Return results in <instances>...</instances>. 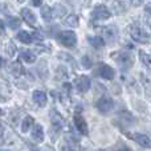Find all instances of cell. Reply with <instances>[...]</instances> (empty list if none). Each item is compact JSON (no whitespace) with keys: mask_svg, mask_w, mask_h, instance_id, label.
Returning <instances> with one entry per match:
<instances>
[{"mask_svg":"<svg viewBox=\"0 0 151 151\" xmlns=\"http://www.w3.org/2000/svg\"><path fill=\"white\" fill-rule=\"evenodd\" d=\"M111 57L117 61V64L122 70H129L134 64V56L129 50H119L117 53H113Z\"/></svg>","mask_w":151,"mask_h":151,"instance_id":"cell-1","label":"cell"},{"mask_svg":"<svg viewBox=\"0 0 151 151\" xmlns=\"http://www.w3.org/2000/svg\"><path fill=\"white\" fill-rule=\"evenodd\" d=\"M129 32H130V36H131V39H133L134 41L141 42V44H146V42L150 41L149 33H147V32L145 31L142 27H139V25H131L130 29H129Z\"/></svg>","mask_w":151,"mask_h":151,"instance_id":"cell-2","label":"cell"},{"mask_svg":"<svg viewBox=\"0 0 151 151\" xmlns=\"http://www.w3.org/2000/svg\"><path fill=\"white\" fill-rule=\"evenodd\" d=\"M60 42L66 48H73L77 44V36L73 31H63L58 35Z\"/></svg>","mask_w":151,"mask_h":151,"instance_id":"cell-3","label":"cell"},{"mask_svg":"<svg viewBox=\"0 0 151 151\" xmlns=\"http://www.w3.org/2000/svg\"><path fill=\"white\" fill-rule=\"evenodd\" d=\"M111 16V13H110V11L107 9L105 5L102 4H98L94 7V9L91 11V19H94V20H107V19Z\"/></svg>","mask_w":151,"mask_h":151,"instance_id":"cell-4","label":"cell"},{"mask_svg":"<svg viewBox=\"0 0 151 151\" xmlns=\"http://www.w3.org/2000/svg\"><path fill=\"white\" fill-rule=\"evenodd\" d=\"M102 37L104 40H107L109 42L115 41L118 37V28L115 25H106L102 28Z\"/></svg>","mask_w":151,"mask_h":151,"instance_id":"cell-5","label":"cell"},{"mask_svg":"<svg viewBox=\"0 0 151 151\" xmlns=\"http://www.w3.org/2000/svg\"><path fill=\"white\" fill-rule=\"evenodd\" d=\"M113 106H114V102H113V99L109 98V97H102V98L97 102V109H98V111L102 113V114H107V113L113 109Z\"/></svg>","mask_w":151,"mask_h":151,"instance_id":"cell-6","label":"cell"},{"mask_svg":"<svg viewBox=\"0 0 151 151\" xmlns=\"http://www.w3.org/2000/svg\"><path fill=\"white\" fill-rule=\"evenodd\" d=\"M97 74L102 77L104 80H113L114 78V69L111 66L106 65V64H99L98 69H97Z\"/></svg>","mask_w":151,"mask_h":151,"instance_id":"cell-7","label":"cell"},{"mask_svg":"<svg viewBox=\"0 0 151 151\" xmlns=\"http://www.w3.org/2000/svg\"><path fill=\"white\" fill-rule=\"evenodd\" d=\"M74 126H76V129H77L78 131H80L81 134H83V135H86L88 134V125H86V122H85V119H83V117L80 114V113H76L74 114Z\"/></svg>","mask_w":151,"mask_h":151,"instance_id":"cell-8","label":"cell"},{"mask_svg":"<svg viewBox=\"0 0 151 151\" xmlns=\"http://www.w3.org/2000/svg\"><path fill=\"white\" fill-rule=\"evenodd\" d=\"M90 85H91V81L88 76H81V77H78L77 80H76V86H77V89L80 91H82V93H86V91L90 89Z\"/></svg>","mask_w":151,"mask_h":151,"instance_id":"cell-9","label":"cell"},{"mask_svg":"<svg viewBox=\"0 0 151 151\" xmlns=\"http://www.w3.org/2000/svg\"><path fill=\"white\" fill-rule=\"evenodd\" d=\"M32 98H33L35 104L37 105L39 107H44L45 105H47V94H45V91L42 90H35L33 94H32Z\"/></svg>","mask_w":151,"mask_h":151,"instance_id":"cell-10","label":"cell"},{"mask_svg":"<svg viewBox=\"0 0 151 151\" xmlns=\"http://www.w3.org/2000/svg\"><path fill=\"white\" fill-rule=\"evenodd\" d=\"M21 16H23V19L25 20V23H28L29 25H32V27L36 25L37 17L29 8H23V9H21Z\"/></svg>","mask_w":151,"mask_h":151,"instance_id":"cell-11","label":"cell"},{"mask_svg":"<svg viewBox=\"0 0 151 151\" xmlns=\"http://www.w3.org/2000/svg\"><path fill=\"white\" fill-rule=\"evenodd\" d=\"M63 118H61V115L58 114L57 111H55V110H52L50 111V125H52L53 130L58 131L61 127H63Z\"/></svg>","mask_w":151,"mask_h":151,"instance_id":"cell-12","label":"cell"},{"mask_svg":"<svg viewBox=\"0 0 151 151\" xmlns=\"http://www.w3.org/2000/svg\"><path fill=\"white\" fill-rule=\"evenodd\" d=\"M31 137L35 142L40 143V142L44 141V130H42L41 125H33V130L31 133Z\"/></svg>","mask_w":151,"mask_h":151,"instance_id":"cell-13","label":"cell"},{"mask_svg":"<svg viewBox=\"0 0 151 151\" xmlns=\"http://www.w3.org/2000/svg\"><path fill=\"white\" fill-rule=\"evenodd\" d=\"M133 139L139 145V146L145 147V149H150L151 147V141L147 135L145 134H134L133 135Z\"/></svg>","mask_w":151,"mask_h":151,"instance_id":"cell-14","label":"cell"},{"mask_svg":"<svg viewBox=\"0 0 151 151\" xmlns=\"http://www.w3.org/2000/svg\"><path fill=\"white\" fill-rule=\"evenodd\" d=\"M125 12H127V5L123 0H115L113 3V13L115 15H123Z\"/></svg>","mask_w":151,"mask_h":151,"instance_id":"cell-15","label":"cell"},{"mask_svg":"<svg viewBox=\"0 0 151 151\" xmlns=\"http://www.w3.org/2000/svg\"><path fill=\"white\" fill-rule=\"evenodd\" d=\"M11 96H12V93H11L9 86L5 82H0V101L5 102L7 99L11 98Z\"/></svg>","mask_w":151,"mask_h":151,"instance_id":"cell-16","label":"cell"},{"mask_svg":"<svg viewBox=\"0 0 151 151\" xmlns=\"http://www.w3.org/2000/svg\"><path fill=\"white\" fill-rule=\"evenodd\" d=\"M40 13H41V17L45 23H50L53 19V13H52V8L49 5H42L41 9H40Z\"/></svg>","mask_w":151,"mask_h":151,"instance_id":"cell-17","label":"cell"},{"mask_svg":"<svg viewBox=\"0 0 151 151\" xmlns=\"http://www.w3.org/2000/svg\"><path fill=\"white\" fill-rule=\"evenodd\" d=\"M88 41L96 49H99V48H102L105 45V40L102 36H90V37H88Z\"/></svg>","mask_w":151,"mask_h":151,"instance_id":"cell-18","label":"cell"},{"mask_svg":"<svg viewBox=\"0 0 151 151\" xmlns=\"http://www.w3.org/2000/svg\"><path fill=\"white\" fill-rule=\"evenodd\" d=\"M118 118H119V121L123 123L125 126H130L131 123L134 122V117L131 115V113L130 111H121L119 113V115H118Z\"/></svg>","mask_w":151,"mask_h":151,"instance_id":"cell-19","label":"cell"},{"mask_svg":"<svg viewBox=\"0 0 151 151\" xmlns=\"http://www.w3.org/2000/svg\"><path fill=\"white\" fill-rule=\"evenodd\" d=\"M9 72H11V74H12L13 77H20V76L24 73V68L21 66L20 63L15 61V63H12L9 65Z\"/></svg>","mask_w":151,"mask_h":151,"instance_id":"cell-20","label":"cell"},{"mask_svg":"<svg viewBox=\"0 0 151 151\" xmlns=\"http://www.w3.org/2000/svg\"><path fill=\"white\" fill-rule=\"evenodd\" d=\"M20 58H23V60L28 64H33L35 61H36V56H35V53L32 52V50H28V49L21 50Z\"/></svg>","mask_w":151,"mask_h":151,"instance_id":"cell-21","label":"cell"},{"mask_svg":"<svg viewBox=\"0 0 151 151\" xmlns=\"http://www.w3.org/2000/svg\"><path fill=\"white\" fill-rule=\"evenodd\" d=\"M52 13H53V16H55V17H63V16H65L66 15V8L64 7L63 4H55L52 7Z\"/></svg>","mask_w":151,"mask_h":151,"instance_id":"cell-22","label":"cell"},{"mask_svg":"<svg viewBox=\"0 0 151 151\" xmlns=\"http://www.w3.org/2000/svg\"><path fill=\"white\" fill-rule=\"evenodd\" d=\"M33 125H35V119L28 115V117H25L23 119V122H21V131H23V133H28Z\"/></svg>","mask_w":151,"mask_h":151,"instance_id":"cell-23","label":"cell"},{"mask_svg":"<svg viewBox=\"0 0 151 151\" xmlns=\"http://www.w3.org/2000/svg\"><path fill=\"white\" fill-rule=\"evenodd\" d=\"M16 37H17V40L20 42H23V44H31L32 42V36L28 33V32H25V31H20L17 35H16Z\"/></svg>","mask_w":151,"mask_h":151,"instance_id":"cell-24","label":"cell"},{"mask_svg":"<svg viewBox=\"0 0 151 151\" xmlns=\"http://www.w3.org/2000/svg\"><path fill=\"white\" fill-rule=\"evenodd\" d=\"M139 57H141L142 64H143L147 69H150V70H151V56L149 55V53L141 50V52H139Z\"/></svg>","mask_w":151,"mask_h":151,"instance_id":"cell-25","label":"cell"},{"mask_svg":"<svg viewBox=\"0 0 151 151\" xmlns=\"http://www.w3.org/2000/svg\"><path fill=\"white\" fill-rule=\"evenodd\" d=\"M20 19H17V17H13V16H8L7 17V25L11 29H16V28H19L20 27Z\"/></svg>","mask_w":151,"mask_h":151,"instance_id":"cell-26","label":"cell"},{"mask_svg":"<svg viewBox=\"0 0 151 151\" xmlns=\"http://www.w3.org/2000/svg\"><path fill=\"white\" fill-rule=\"evenodd\" d=\"M64 23H65L66 27H73V28H76V27H78V17L76 15H70L65 19Z\"/></svg>","mask_w":151,"mask_h":151,"instance_id":"cell-27","label":"cell"},{"mask_svg":"<svg viewBox=\"0 0 151 151\" xmlns=\"http://www.w3.org/2000/svg\"><path fill=\"white\" fill-rule=\"evenodd\" d=\"M81 64H82L83 68L90 69L91 65H93V60H91V57H89V56H83V57L81 58Z\"/></svg>","mask_w":151,"mask_h":151,"instance_id":"cell-28","label":"cell"},{"mask_svg":"<svg viewBox=\"0 0 151 151\" xmlns=\"http://www.w3.org/2000/svg\"><path fill=\"white\" fill-rule=\"evenodd\" d=\"M5 52H7V55L9 56V57H12V56H15V52H16V49H15V45H13V42H8L7 44V48H5Z\"/></svg>","mask_w":151,"mask_h":151,"instance_id":"cell-29","label":"cell"},{"mask_svg":"<svg viewBox=\"0 0 151 151\" xmlns=\"http://www.w3.org/2000/svg\"><path fill=\"white\" fill-rule=\"evenodd\" d=\"M31 4L33 7H40L42 4V0H31Z\"/></svg>","mask_w":151,"mask_h":151,"instance_id":"cell-30","label":"cell"},{"mask_svg":"<svg viewBox=\"0 0 151 151\" xmlns=\"http://www.w3.org/2000/svg\"><path fill=\"white\" fill-rule=\"evenodd\" d=\"M145 12H146V15L151 16V3L146 4V7H145Z\"/></svg>","mask_w":151,"mask_h":151,"instance_id":"cell-31","label":"cell"},{"mask_svg":"<svg viewBox=\"0 0 151 151\" xmlns=\"http://www.w3.org/2000/svg\"><path fill=\"white\" fill-rule=\"evenodd\" d=\"M61 151H73L70 149V146H68V145H65V146H63V149H61Z\"/></svg>","mask_w":151,"mask_h":151,"instance_id":"cell-32","label":"cell"},{"mask_svg":"<svg viewBox=\"0 0 151 151\" xmlns=\"http://www.w3.org/2000/svg\"><path fill=\"white\" fill-rule=\"evenodd\" d=\"M0 33H4V23L0 20Z\"/></svg>","mask_w":151,"mask_h":151,"instance_id":"cell-33","label":"cell"},{"mask_svg":"<svg viewBox=\"0 0 151 151\" xmlns=\"http://www.w3.org/2000/svg\"><path fill=\"white\" fill-rule=\"evenodd\" d=\"M118 151H131L130 149H129V147L127 146H123V147H121V149L119 150H118Z\"/></svg>","mask_w":151,"mask_h":151,"instance_id":"cell-34","label":"cell"},{"mask_svg":"<svg viewBox=\"0 0 151 151\" xmlns=\"http://www.w3.org/2000/svg\"><path fill=\"white\" fill-rule=\"evenodd\" d=\"M1 65H3V58L0 57V66H1Z\"/></svg>","mask_w":151,"mask_h":151,"instance_id":"cell-35","label":"cell"},{"mask_svg":"<svg viewBox=\"0 0 151 151\" xmlns=\"http://www.w3.org/2000/svg\"><path fill=\"white\" fill-rule=\"evenodd\" d=\"M1 115H3V110L0 109V117H1Z\"/></svg>","mask_w":151,"mask_h":151,"instance_id":"cell-36","label":"cell"},{"mask_svg":"<svg viewBox=\"0 0 151 151\" xmlns=\"http://www.w3.org/2000/svg\"><path fill=\"white\" fill-rule=\"evenodd\" d=\"M17 1H19V3H24V1H25V0H17Z\"/></svg>","mask_w":151,"mask_h":151,"instance_id":"cell-37","label":"cell"},{"mask_svg":"<svg viewBox=\"0 0 151 151\" xmlns=\"http://www.w3.org/2000/svg\"><path fill=\"white\" fill-rule=\"evenodd\" d=\"M3 151H9V150H3Z\"/></svg>","mask_w":151,"mask_h":151,"instance_id":"cell-38","label":"cell"},{"mask_svg":"<svg viewBox=\"0 0 151 151\" xmlns=\"http://www.w3.org/2000/svg\"><path fill=\"white\" fill-rule=\"evenodd\" d=\"M48 151H53V150H48Z\"/></svg>","mask_w":151,"mask_h":151,"instance_id":"cell-39","label":"cell"}]
</instances>
